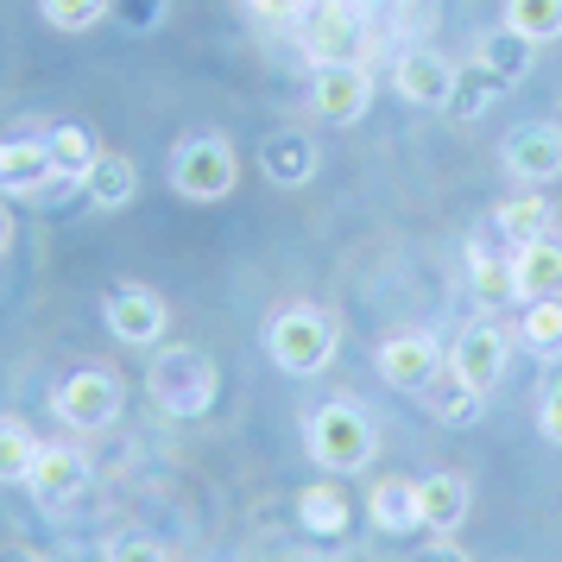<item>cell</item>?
Returning a JSON list of instances; mask_svg holds the SVG:
<instances>
[{"instance_id":"obj_1","label":"cell","mask_w":562,"mask_h":562,"mask_svg":"<svg viewBox=\"0 0 562 562\" xmlns=\"http://www.w3.org/2000/svg\"><path fill=\"white\" fill-rule=\"evenodd\" d=\"M335 348H341V323H335L323 304H284L272 323H266V355L279 373L291 380H316L329 373Z\"/></svg>"},{"instance_id":"obj_2","label":"cell","mask_w":562,"mask_h":562,"mask_svg":"<svg viewBox=\"0 0 562 562\" xmlns=\"http://www.w3.org/2000/svg\"><path fill=\"white\" fill-rule=\"evenodd\" d=\"M304 442H310V461H316L323 474H360L367 461L380 456V430H373V417H367L348 392L329 398L323 411H310Z\"/></svg>"},{"instance_id":"obj_3","label":"cell","mask_w":562,"mask_h":562,"mask_svg":"<svg viewBox=\"0 0 562 562\" xmlns=\"http://www.w3.org/2000/svg\"><path fill=\"white\" fill-rule=\"evenodd\" d=\"M240 183V153L228 133H183L171 146V190L183 203H228Z\"/></svg>"},{"instance_id":"obj_4","label":"cell","mask_w":562,"mask_h":562,"mask_svg":"<svg viewBox=\"0 0 562 562\" xmlns=\"http://www.w3.org/2000/svg\"><path fill=\"white\" fill-rule=\"evenodd\" d=\"M215 360L196 348V341H171L153 355V373H146V392L165 417H203L215 405Z\"/></svg>"},{"instance_id":"obj_5","label":"cell","mask_w":562,"mask_h":562,"mask_svg":"<svg viewBox=\"0 0 562 562\" xmlns=\"http://www.w3.org/2000/svg\"><path fill=\"white\" fill-rule=\"evenodd\" d=\"M52 405H57V417H64L70 430H108V424H121L127 385L114 380L108 367H77V373L57 380Z\"/></svg>"},{"instance_id":"obj_6","label":"cell","mask_w":562,"mask_h":562,"mask_svg":"<svg viewBox=\"0 0 562 562\" xmlns=\"http://www.w3.org/2000/svg\"><path fill=\"white\" fill-rule=\"evenodd\" d=\"M506 360H512V335L499 329V323H468V329L449 341V373H456L468 392H499V380H506Z\"/></svg>"},{"instance_id":"obj_7","label":"cell","mask_w":562,"mask_h":562,"mask_svg":"<svg viewBox=\"0 0 562 562\" xmlns=\"http://www.w3.org/2000/svg\"><path fill=\"white\" fill-rule=\"evenodd\" d=\"M499 165H506L512 183H525V190H550L562 178V127L550 121H525V127L506 133V146H499Z\"/></svg>"},{"instance_id":"obj_8","label":"cell","mask_w":562,"mask_h":562,"mask_svg":"<svg viewBox=\"0 0 562 562\" xmlns=\"http://www.w3.org/2000/svg\"><path fill=\"white\" fill-rule=\"evenodd\" d=\"M310 108H316V121H329V127L367 121V108H373V70H367V64H316V77H310Z\"/></svg>"},{"instance_id":"obj_9","label":"cell","mask_w":562,"mask_h":562,"mask_svg":"<svg viewBox=\"0 0 562 562\" xmlns=\"http://www.w3.org/2000/svg\"><path fill=\"white\" fill-rule=\"evenodd\" d=\"M385 385H398V392H424L430 380H442V367H449V348L424 329H398L380 341V355H373Z\"/></svg>"},{"instance_id":"obj_10","label":"cell","mask_w":562,"mask_h":562,"mask_svg":"<svg viewBox=\"0 0 562 562\" xmlns=\"http://www.w3.org/2000/svg\"><path fill=\"white\" fill-rule=\"evenodd\" d=\"M102 316H108V335H114L121 348H158L165 329H171V304H165L158 291H146V284H114Z\"/></svg>"},{"instance_id":"obj_11","label":"cell","mask_w":562,"mask_h":562,"mask_svg":"<svg viewBox=\"0 0 562 562\" xmlns=\"http://www.w3.org/2000/svg\"><path fill=\"white\" fill-rule=\"evenodd\" d=\"M304 45L316 64H367V20L348 0H323L304 26Z\"/></svg>"},{"instance_id":"obj_12","label":"cell","mask_w":562,"mask_h":562,"mask_svg":"<svg viewBox=\"0 0 562 562\" xmlns=\"http://www.w3.org/2000/svg\"><path fill=\"white\" fill-rule=\"evenodd\" d=\"M57 183H70V178L57 171V158L45 139H7L0 146V190L7 196H45Z\"/></svg>"},{"instance_id":"obj_13","label":"cell","mask_w":562,"mask_h":562,"mask_svg":"<svg viewBox=\"0 0 562 562\" xmlns=\"http://www.w3.org/2000/svg\"><path fill=\"white\" fill-rule=\"evenodd\" d=\"M417 506H424V531L456 537L461 525H468L474 486H468V474H456V468H436V474H424V481H417Z\"/></svg>"},{"instance_id":"obj_14","label":"cell","mask_w":562,"mask_h":562,"mask_svg":"<svg viewBox=\"0 0 562 562\" xmlns=\"http://www.w3.org/2000/svg\"><path fill=\"white\" fill-rule=\"evenodd\" d=\"M26 486H32V499H38V506H70V499L89 493V461H82L77 449H64V442H45Z\"/></svg>"},{"instance_id":"obj_15","label":"cell","mask_w":562,"mask_h":562,"mask_svg":"<svg viewBox=\"0 0 562 562\" xmlns=\"http://www.w3.org/2000/svg\"><path fill=\"white\" fill-rule=\"evenodd\" d=\"M512 297H518V304L562 297V240H557V234L525 240V247L512 254Z\"/></svg>"},{"instance_id":"obj_16","label":"cell","mask_w":562,"mask_h":562,"mask_svg":"<svg viewBox=\"0 0 562 562\" xmlns=\"http://www.w3.org/2000/svg\"><path fill=\"white\" fill-rule=\"evenodd\" d=\"M316 165H323V153H316V139L297 127H279L266 133V146H259V171L279 183V190H297V183L316 178Z\"/></svg>"},{"instance_id":"obj_17","label":"cell","mask_w":562,"mask_h":562,"mask_svg":"<svg viewBox=\"0 0 562 562\" xmlns=\"http://www.w3.org/2000/svg\"><path fill=\"white\" fill-rule=\"evenodd\" d=\"M367 525H373V531H385V537L424 531L417 481H405V474H385V481H373V493H367Z\"/></svg>"},{"instance_id":"obj_18","label":"cell","mask_w":562,"mask_h":562,"mask_svg":"<svg viewBox=\"0 0 562 562\" xmlns=\"http://www.w3.org/2000/svg\"><path fill=\"white\" fill-rule=\"evenodd\" d=\"M392 89H398L411 108H449L456 70H449L436 52H405L398 64H392Z\"/></svg>"},{"instance_id":"obj_19","label":"cell","mask_w":562,"mask_h":562,"mask_svg":"<svg viewBox=\"0 0 562 562\" xmlns=\"http://www.w3.org/2000/svg\"><path fill=\"white\" fill-rule=\"evenodd\" d=\"M77 183L95 209H127L133 196H139V165H133L127 153H95V165H89Z\"/></svg>"},{"instance_id":"obj_20","label":"cell","mask_w":562,"mask_h":562,"mask_svg":"<svg viewBox=\"0 0 562 562\" xmlns=\"http://www.w3.org/2000/svg\"><path fill=\"white\" fill-rule=\"evenodd\" d=\"M493 228L506 234L512 247H525V240H543V234H557V203H550L543 190H525V196H512V203L493 209Z\"/></svg>"},{"instance_id":"obj_21","label":"cell","mask_w":562,"mask_h":562,"mask_svg":"<svg viewBox=\"0 0 562 562\" xmlns=\"http://www.w3.org/2000/svg\"><path fill=\"white\" fill-rule=\"evenodd\" d=\"M531 57H537L531 38H518L512 26H499V32H486V38H481L474 64H486V70H493V77H499V82L512 89V82H525V77H531Z\"/></svg>"},{"instance_id":"obj_22","label":"cell","mask_w":562,"mask_h":562,"mask_svg":"<svg viewBox=\"0 0 562 562\" xmlns=\"http://www.w3.org/2000/svg\"><path fill=\"white\" fill-rule=\"evenodd\" d=\"M38 436H32V424H20V417H0V486H26L32 468H38Z\"/></svg>"},{"instance_id":"obj_23","label":"cell","mask_w":562,"mask_h":562,"mask_svg":"<svg viewBox=\"0 0 562 562\" xmlns=\"http://www.w3.org/2000/svg\"><path fill=\"white\" fill-rule=\"evenodd\" d=\"M506 95V82L493 77L486 64H468V70H456V89H449V114L456 121H481L486 108Z\"/></svg>"},{"instance_id":"obj_24","label":"cell","mask_w":562,"mask_h":562,"mask_svg":"<svg viewBox=\"0 0 562 562\" xmlns=\"http://www.w3.org/2000/svg\"><path fill=\"white\" fill-rule=\"evenodd\" d=\"M297 525L310 537H348V499L335 486H304L297 493Z\"/></svg>"},{"instance_id":"obj_25","label":"cell","mask_w":562,"mask_h":562,"mask_svg":"<svg viewBox=\"0 0 562 562\" xmlns=\"http://www.w3.org/2000/svg\"><path fill=\"white\" fill-rule=\"evenodd\" d=\"M506 26L531 45H557L562 38V0H506Z\"/></svg>"},{"instance_id":"obj_26","label":"cell","mask_w":562,"mask_h":562,"mask_svg":"<svg viewBox=\"0 0 562 562\" xmlns=\"http://www.w3.org/2000/svg\"><path fill=\"white\" fill-rule=\"evenodd\" d=\"M518 341H525L531 355L557 360V355H562V297H537V304H525V323H518Z\"/></svg>"},{"instance_id":"obj_27","label":"cell","mask_w":562,"mask_h":562,"mask_svg":"<svg viewBox=\"0 0 562 562\" xmlns=\"http://www.w3.org/2000/svg\"><path fill=\"white\" fill-rule=\"evenodd\" d=\"M45 146H52L57 171H64L70 183H77L82 171L95 165V153H102V146H95V133L82 127V121H64V127H52V133H45Z\"/></svg>"},{"instance_id":"obj_28","label":"cell","mask_w":562,"mask_h":562,"mask_svg":"<svg viewBox=\"0 0 562 562\" xmlns=\"http://www.w3.org/2000/svg\"><path fill=\"white\" fill-rule=\"evenodd\" d=\"M424 392H430V417L436 424H456V430H468V424H481V392H468V385L456 380V373H449V385H424Z\"/></svg>"},{"instance_id":"obj_29","label":"cell","mask_w":562,"mask_h":562,"mask_svg":"<svg viewBox=\"0 0 562 562\" xmlns=\"http://www.w3.org/2000/svg\"><path fill=\"white\" fill-rule=\"evenodd\" d=\"M38 13H45V26H57V32H89L114 13V0H38Z\"/></svg>"},{"instance_id":"obj_30","label":"cell","mask_w":562,"mask_h":562,"mask_svg":"<svg viewBox=\"0 0 562 562\" xmlns=\"http://www.w3.org/2000/svg\"><path fill=\"white\" fill-rule=\"evenodd\" d=\"M468 259H474V291H481V304H499V297H512V266H499V259L481 247V240L468 247Z\"/></svg>"},{"instance_id":"obj_31","label":"cell","mask_w":562,"mask_h":562,"mask_svg":"<svg viewBox=\"0 0 562 562\" xmlns=\"http://www.w3.org/2000/svg\"><path fill=\"white\" fill-rule=\"evenodd\" d=\"M537 430H543V442L562 449V373H550L543 392H537Z\"/></svg>"},{"instance_id":"obj_32","label":"cell","mask_w":562,"mask_h":562,"mask_svg":"<svg viewBox=\"0 0 562 562\" xmlns=\"http://www.w3.org/2000/svg\"><path fill=\"white\" fill-rule=\"evenodd\" d=\"M102 562H171V557H165V543H153L146 531H127L102 550Z\"/></svg>"},{"instance_id":"obj_33","label":"cell","mask_w":562,"mask_h":562,"mask_svg":"<svg viewBox=\"0 0 562 562\" xmlns=\"http://www.w3.org/2000/svg\"><path fill=\"white\" fill-rule=\"evenodd\" d=\"M411 562H474V557H461L456 537H436V543H424V550H417Z\"/></svg>"},{"instance_id":"obj_34","label":"cell","mask_w":562,"mask_h":562,"mask_svg":"<svg viewBox=\"0 0 562 562\" xmlns=\"http://www.w3.org/2000/svg\"><path fill=\"white\" fill-rule=\"evenodd\" d=\"M247 7H254L259 20H291V13H297L304 0H247Z\"/></svg>"},{"instance_id":"obj_35","label":"cell","mask_w":562,"mask_h":562,"mask_svg":"<svg viewBox=\"0 0 562 562\" xmlns=\"http://www.w3.org/2000/svg\"><path fill=\"white\" fill-rule=\"evenodd\" d=\"M0 562H45V557H38V550H7Z\"/></svg>"},{"instance_id":"obj_36","label":"cell","mask_w":562,"mask_h":562,"mask_svg":"<svg viewBox=\"0 0 562 562\" xmlns=\"http://www.w3.org/2000/svg\"><path fill=\"white\" fill-rule=\"evenodd\" d=\"M7 240H13V222H7V209H0V254H7Z\"/></svg>"}]
</instances>
